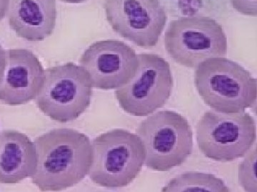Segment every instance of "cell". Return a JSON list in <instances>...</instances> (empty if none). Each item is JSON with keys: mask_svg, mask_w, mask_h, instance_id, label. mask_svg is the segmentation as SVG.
Returning <instances> with one entry per match:
<instances>
[{"mask_svg": "<svg viewBox=\"0 0 257 192\" xmlns=\"http://www.w3.org/2000/svg\"><path fill=\"white\" fill-rule=\"evenodd\" d=\"M37 164L32 182L42 192L72 188L89 174L93 161L92 142L79 131L62 128L35 139Z\"/></svg>", "mask_w": 257, "mask_h": 192, "instance_id": "1", "label": "cell"}, {"mask_svg": "<svg viewBox=\"0 0 257 192\" xmlns=\"http://www.w3.org/2000/svg\"><path fill=\"white\" fill-rule=\"evenodd\" d=\"M195 86L213 110L244 112L256 104V79L242 66L226 57L208 58L196 67Z\"/></svg>", "mask_w": 257, "mask_h": 192, "instance_id": "2", "label": "cell"}, {"mask_svg": "<svg viewBox=\"0 0 257 192\" xmlns=\"http://www.w3.org/2000/svg\"><path fill=\"white\" fill-rule=\"evenodd\" d=\"M93 161L88 175L102 188H119L130 184L145 165V150L137 134L116 129L93 140Z\"/></svg>", "mask_w": 257, "mask_h": 192, "instance_id": "3", "label": "cell"}, {"mask_svg": "<svg viewBox=\"0 0 257 192\" xmlns=\"http://www.w3.org/2000/svg\"><path fill=\"white\" fill-rule=\"evenodd\" d=\"M136 134L145 146V165L154 171H170L192 153V128L188 120L175 111L151 114L140 122Z\"/></svg>", "mask_w": 257, "mask_h": 192, "instance_id": "4", "label": "cell"}, {"mask_svg": "<svg viewBox=\"0 0 257 192\" xmlns=\"http://www.w3.org/2000/svg\"><path fill=\"white\" fill-rule=\"evenodd\" d=\"M165 45L174 62L190 68L208 58L226 57L228 50L223 26L214 18L199 14L171 21L166 30Z\"/></svg>", "mask_w": 257, "mask_h": 192, "instance_id": "5", "label": "cell"}, {"mask_svg": "<svg viewBox=\"0 0 257 192\" xmlns=\"http://www.w3.org/2000/svg\"><path fill=\"white\" fill-rule=\"evenodd\" d=\"M199 150L209 159L232 162L246 156L256 138V122L251 114H222L208 110L197 124Z\"/></svg>", "mask_w": 257, "mask_h": 192, "instance_id": "6", "label": "cell"}, {"mask_svg": "<svg viewBox=\"0 0 257 192\" xmlns=\"http://www.w3.org/2000/svg\"><path fill=\"white\" fill-rule=\"evenodd\" d=\"M93 87L79 65L66 63L45 70V80L35 98L37 107L53 120L67 122L78 118L91 104Z\"/></svg>", "mask_w": 257, "mask_h": 192, "instance_id": "7", "label": "cell"}, {"mask_svg": "<svg viewBox=\"0 0 257 192\" xmlns=\"http://www.w3.org/2000/svg\"><path fill=\"white\" fill-rule=\"evenodd\" d=\"M138 58L133 78L116 89L115 95L126 114L145 117L167 104L173 90L174 79L170 64L163 57L140 54Z\"/></svg>", "mask_w": 257, "mask_h": 192, "instance_id": "8", "label": "cell"}, {"mask_svg": "<svg viewBox=\"0 0 257 192\" xmlns=\"http://www.w3.org/2000/svg\"><path fill=\"white\" fill-rule=\"evenodd\" d=\"M104 10L113 31L141 48L156 46L167 22L160 0H104Z\"/></svg>", "mask_w": 257, "mask_h": 192, "instance_id": "9", "label": "cell"}, {"mask_svg": "<svg viewBox=\"0 0 257 192\" xmlns=\"http://www.w3.org/2000/svg\"><path fill=\"white\" fill-rule=\"evenodd\" d=\"M93 88L117 89L133 78L138 67L135 50L119 40H101L92 44L79 60Z\"/></svg>", "mask_w": 257, "mask_h": 192, "instance_id": "10", "label": "cell"}, {"mask_svg": "<svg viewBox=\"0 0 257 192\" xmlns=\"http://www.w3.org/2000/svg\"><path fill=\"white\" fill-rule=\"evenodd\" d=\"M45 80L38 57L27 48L6 50V66L0 84V101L5 105H25L36 98Z\"/></svg>", "mask_w": 257, "mask_h": 192, "instance_id": "11", "label": "cell"}, {"mask_svg": "<svg viewBox=\"0 0 257 192\" xmlns=\"http://www.w3.org/2000/svg\"><path fill=\"white\" fill-rule=\"evenodd\" d=\"M6 18L10 28L20 38L44 41L55 28L56 0H10Z\"/></svg>", "mask_w": 257, "mask_h": 192, "instance_id": "12", "label": "cell"}, {"mask_svg": "<svg viewBox=\"0 0 257 192\" xmlns=\"http://www.w3.org/2000/svg\"><path fill=\"white\" fill-rule=\"evenodd\" d=\"M35 143L18 131L0 132V183L12 184L31 178L36 172Z\"/></svg>", "mask_w": 257, "mask_h": 192, "instance_id": "13", "label": "cell"}, {"mask_svg": "<svg viewBox=\"0 0 257 192\" xmlns=\"http://www.w3.org/2000/svg\"><path fill=\"white\" fill-rule=\"evenodd\" d=\"M162 191L227 192L230 190L224 182L215 175L189 172L171 180Z\"/></svg>", "mask_w": 257, "mask_h": 192, "instance_id": "14", "label": "cell"}, {"mask_svg": "<svg viewBox=\"0 0 257 192\" xmlns=\"http://www.w3.org/2000/svg\"><path fill=\"white\" fill-rule=\"evenodd\" d=\"M256 148L250 150L239 166V182L241 188L247 192H257Z\"/></svg>", "mask_w": 257, "mask_h": 192, "instance_id": "15", "label": "cell"}, {"mask_svg": "<svg viewBox=\"0 0 257 192\" xmlns=\"http://www.w3.org/2000/svg\"><path fill=\"white\" fill-rule=\"evenodd\" d=\"M231 6L244 16H257V0H230Z\"/></svg>", "mask_w": 257, "mask_h": 192, "instance_id": "16", "label": "cell"}, {"mask_svg": "<svg viewBox=\"0 0 257 192\" xmlns=\"http://www.w3.org/2000/svg\"><path fill=\"white\" fill-rule=\"evenodd\" d=\"M5 66H6V50L0 44V84L4 76Z\"/></svg>", "mask_w": 257, "mask_h": 192, "instance_id": "17", "label": "cell"}, {"mask_svg": "<svg viewBox=\"0 0 257 192\" xmlns=\"http://www.w3.org/2000/svg\"><path fill=\"white\" fill-rule=\"evenodd\" d=\"M10 0H0V23L7 16Z\"/></svg>", "mask_w": 257, "mask_h": 192, "instance_id": "18", "label": "cell"}, {"mask_svg": "<svg viewBox=\"0 0 257 192\" xmlns=\"http://www.w3.org/2000/svg\"><path fill=\"white\" fill-rule=\"evenodd\" d=\"M59 1L64 3H69V4H80V3L85 2L89 0H59Z\"/></svg>", "mask_w": 257, "mask_h": 192, "instance_id": "19", "label": "cell"}]
</instances>
